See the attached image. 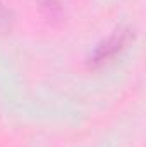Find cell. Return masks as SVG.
I'll return each mask as SVG.
<instances>
[{
    "label": "cell",
    "instance_id": "6da1fadb",
    "mask_svg": "<svg viewBox=\"0 0 146 147\" xmlns=\"http://www.w3.org/2000/svg\"><path fill=\"white\" fill-rule=\"evenodd\" d=\"M134 29L132 28H119L115 29L110 36H107L105 39H102L95 50L91 51L89 58H88V63L91 67H100V65H105L107 62L113 60L117 55H120L132 41H134Z\"/></svg>",
    "mask_w": 146,
    "mask_h": 147
},
{
    "label": "cell",
    "instance_id": "7a4b0ae2",
    "mask_svg": "<svg viewBox=\"0 0 146 147\" xmlns=\"http://www.w3.org/2000/svg\"><path fill=\"white\" fill-rule=\"evenodd\" d=\"M7 24H9V14H7V10H5V7H3V3H2V0H0V31H2Z\"/></svg>",
    "mask_w": 146,
    "mask_h": 147
}]
</instances>
